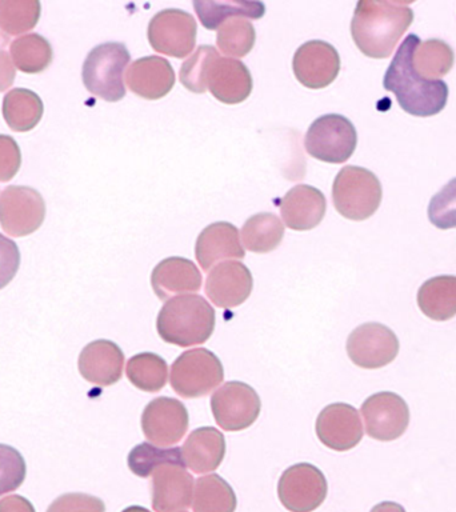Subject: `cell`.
Returning <instances> with one entry per match:
<instances>
[{"instance_id":"32","label":"cell","mask_w":456,"mask_h":512,"mask_svg":"<svg viewBox=\"0 0 456 512\" xmlns=\"http://www.w3.org/2000/svg\"><path fill=\"white\" fill-rule=\"evenodd\" d=\"M11 56L14 66L26 74H39L50 66L54 58L50 43L38 34L20 36L14 40Z\"/></svg>"},{"instance_id":"40","label":"cell","mask_w":456,"mask_h":512,"mask_svg":"<svg viewBox=\"0 0 456 512\" xmlns=\"http://www.w3.org/2000/svg\"><path fill=\"white\" fill-rule=\"evenodd\" d=\"M47 512H106V506L92 495L66 494L59 496Z\"/></svg>"},{"instance_id":"20","label":"cell","mask_w":456,"mask_h":512,"mask_svg":"<svg viewBox=\"0 0 456 512\" xmlns=\"http://www.w3.org/2000/svg\"><path fill=\"white\" fill-rule=\"evenodd\" d=\"M207 88L215 99L226 104H239L250 96L252 78L240 60L218 56L207 74Z\"/></svg>"},{"instance_id":"9","label":"cell","mask_w":456,"mask_h":512,"mask_svg":"<svg viewBox=\"0 0 456 512\" xmlns=\"http://www.w3.org/2000/svg\"><path fill=\"white\" fill-rule=\"evenodd\" d=\"M212 415L224 431H243L259 418L262 403L251 386L228 382L211 396Z\"/></svg>"},{"instance_id":"33","label":"cell","mask_w":456,"mask_h":512,"mask_svg":"<svg viewBox=\"0 0 456 512\" xmlns=\"http://www.w3.org/2000/svg\"><path fill=\"white\" fill-rule=\"evenodd\" d=\"M126 374L128 380L139 390L159 392L167 383V363L162 356L142 352L128 360Z\"/></svg>"},{"instance_id":"3","label":"cell","mask_w":456,"mask_h":512,"mask_svg":"<svg viewBox=\"0 0 456 512\" xmlns=\"http://www.w3.org/2000/svg\"><path fill=\"white\" fill-rule=\"evenodd\" d=\"M156 330L164 342L175 346L206 343L215 330L214 308L200 295L175 296L160 310Z\"/></svg>"},{"instance_id":"38","label":"cell","mask_w":456,"mask_h":512,"mask_svg":"<svg viewBox=\"0 0 456 512\" xmlns=\"http://www.w3.org/2000/svg\"><path fill=\"white\" fill-rule=\"evenodd\" d=\"M26 462L14 447L0 444V496L18 490L26 479Z\"/></svg>"},{"instance_id":"23","label":"cell","mask_w":456,"mask_h":512,"mask_svg":"<svg viewBox=\"0 0 456 512\" xmlns=\"http://www.w3.org/2000/svg\"><path fill=\"white\" fill-rule=\"evenodd\" d=\"M195 255L204 271L222 260L243 259L238 228L226 222L210 224L196 240Z\"/></svg>"},{"instance_id":"24","label":"cell","mask_w":456,"mask_h":512,"mask_svg":"<svg viewBox=\"0 0 456 512\" xmlns=\"http://www.w3.org/2000/svg\"><path fill=\"white\" fill-rule=\"evenodd\" d=\"M151 286L160 300L199 291L202 274L191 260L172 256L162 260L151 274Z\"/></svg>"},{"instance_id":"46","label":"cell","mask_w":456,"mask_h":512,"mask_svg":"<svg viewBox=\"0 0 456 512\" xmlns=\"http://www.w3.org/2000/svg\"><path fill=\"white\" fill-rule=\"evenodd\" d=\"M122 512H151L150 510H147V508L140 507V506H131L126 508V510H123Z\"/></svg>"},{"instance_id":"13","label":"cell","mask_w":456,"mask_h":512,"mask_svg":"<svg viewBox=\"0 0 456 512\" xmlns=\"http://www.w3.org/2000/svg\"><path fill=\"white\" fill-rule=\"evenodd\" d=\"M367 435L380 442H392L407 431L410 408L402 396L394 392H378L366 399L362 406Z\"/></svg>"},{"instance_id":"8","label":"cell","mask_w":456,"mask_h":512,"mask_svg":"<svg viewBox=\"0 0 456 512\" xmlns=\"http://www.w3.org/2000/svg\"><path fill=\"white\" fill-rule=\"evenodd\" d=\"M327 490L326 476L310 463L288 467L278 483L279 500L290 512H314L326 500Z\"/></svg>"},{"instance_id":"25","label":"cell","mask_w":456,"mask_h":512,"mask_svg":"<svg viewBox=\"0 0 456 512\" xmlns=\"http://www.w3.org/2000/svg\"><path fill=\"white\" fill-rule=\"evenodd\" d=\"M184 464L195 474H207L222 464L226 455V440L214 427L192 431L182 447Z\"/></svg>"},{"instance_id":"42","label":"cell","mask_w":456,"mask_h":512,"mask_svg":"<svg viewBox=\"0 0 456 512\" xmlns=\"http://www.w3.org/2000/svg\"><path fill=\"white\" fill-rule=\"evenodd\" d=\"M20 266L18 246L11 239L0 235V290L15 278Z\"/></svg>"},{"instance_id":"36","label":"cell","mask_w":456,"mask_h":512,"mask_svg":"<svg viewBox=\"0 0 456 512\" xmlns=\"http://www.w3.org/2000/svg\"><path fill=\"white\" fill-rule=\"evenodd\" d=\"M39 16L38 0H0V28L8 35L32 30Z\"/></svg>"},{"instance_id":"29","label":"cell","mask_w":456,"mask_h":512,"mask_svg":"<svg viewBox=\"0 0 456 512\" xmlns=\"http://www.w3.org/2000/svg\"><path fill=\"white\" fill-rule=\"evenodd\" d=\"M284 224L274 214H256L244 223L242 239L244 247L255 254H267L282 243Z\"/></svg>"},{"instance_id":"45","label":"cell","mask_w":456,"mask_h":512,"mask_svg":"<svg viewBox=\"0 0 456 512\" xmlns=\"http://www.w3.org/2000/svg\"><path fill=\"white\" fill-rule=\"evenodd\" d=\"M370 512H406L403 506L395 502H382L376 504Z\"/></svg>"},{"instance_id":"19","label":"cell","mask_w":456,"mask_h":512,"mask_svg":"<svg viewBox=\"0 0 456 512\" xmlns=\"http://www.w3.org/2000/svg\"><path fill=\"white\" fill-rule=\"evenodd\" d=\"M123 364L124 355L118 344L102 339L83 348L78 366L87 382L108 387L122 379Z\"/></svg>"},{"instance_id":"35","label":"cell","mask_w":456,"mask_h":512,"mask_svg":"<svg viewBox=\"0 0 456 512\" xmlns=\"http://www.w3.org/2000/svg\"><path fill=\"white\" fill-rule=\"evenodd\" d=\"M256 39L255 28L246 19L235 18L222 24L216 36L219 50L224 55L243 58L250 54Z\"/></svg>"},{"instance_id":"30","label":"cell","mask_w":456,"mask_h":512,"mask_svg":"<svg viewBox=\"0 0 456 512\" xmlns=\"http://www.w3.org/2000/svg\"><path fill=\"white\" fill-rule=\"evenodd\" d=\"M454 62V51L439 39L420 42L412 55V67L424 80H439L451 71Z\"/></svg>"},{"instance_id":"26","label":"cell","mask_w":456,"mask_h":512,"mask_svg":"<svg viewBox=\"0 0 456 512\" xmlns=\"http://www.w3.org/2000/svg\"><path fill=\"white\" fill-rule=\"evenodd\" d=\"M418 306L427 318L446 322L456 316V276H436L422 284Z\"/></svg>"},{"instance_id":"2","label":"cell","mask_w":456,"mask_h":512,"mask_svg":"<svg viewBox=\"0 0 456 512\" xmlns=\"http://www.w3.org/2000/svg\"><path fill=\"white\" fill-rule=\"evenodd\" d=\"M412 20L414 12L408 4L360 0L351 22L352 39L368 58L386 59Z\"/></svg>"},{"instance_id":"27","label":"cell","mask_w":456,"mask_h":512,"mask_svg":"<svg viewBox=\"0 0 456 512\" xmlns=\"http://www.w3.org/2000/svg\"><path fill=\"white\" fill-rule=\"evenodd\" d=\"M43 111L42 99L26 88H15L4 96L3 118L12 131H31L42 119Z\"/></svg>"},{"instance_id":"15","label":"cell","mask_w":456,"mask_h":512,"mask_svg":"<svg viewBox=\"0 0 456 512\" xmlns=\"http://www.w3.org/2000/svg\"><path fill=\"white\" fill-rule=\"evenodd\" d=\"M292 68L304 87L319 90L330 86L340 71V56L335 47L322 40L304 43L295 52Z\"/></svg>"},{"instance_id":"39","label":"cell","mask_w":456,"mask_h":512,"mask_svg":"<svg viewBox=\"0 0 456 512\" xmlns=\"http://www.w3.org/2000/svg\"><path fill=\"white\" fill-rule=\"evenodd\" d=\"M428 219L440 230L456 228V178L450 180L431 199L428 206Z\"/></svg>"},{"instance_id":"1","label":"cell","mask_w":456,"mask_h":512,"mask_svg":"<svg viewBox=\"0 0 456 512\" xmlns=\"http://www.w3.org/2000/svg\"><path fill=\"white\" fill-rule=\"evenodd\" d=\"M418 36L408 35L400 44L384 75L383 86L394 92L399 106L407 114L427 118L439 114L446 107L448 87L443 80H424L412 67V55L418 47Z\"/></svg>"},{"instance_id":"28","label":"cell","mask_w":456,"mask_h":512,"mask_svg":"<svg viewBox=\"0 0 456 512\" xmlns=\"http://www.w3.org/2000/svg\"><path fill=\"white\" fill-rule=\"evenodd\" d=\"M236 504L235 492L222 476L211 474L196 479L194 512H235Z\"/></svg>"},{"instance_id":"11","label":"cell","mask_w":456,"mask_h":512,"mask_svg":"<svg viewBox=\"0 0 456 512\" xmlns=\"http://www.w3.org/2000/svg\"><path fill=\"white\" fill-rule=\"evenodd\" d=\"M196 31L194 16L188 12L164 10L148 24V42L159 54L183 59L194 51Z\"/></svg>"},{"instance_id":"10","label":"cell","mask_w":456,"mask_h":512,"mask_svg":"<svg viewBox=\"0 0 456 512\" xmlns=\"http://www.w3.org/2000/svg\"><path fill=\"white\" fill-rule=\"evenodd\" d=\"M399 348L395 332L380 323L362 324L347 339L348 358L366 370H378L394 362Z\"/></svg>"},{"instance_id":"14","label":"cell","mask_w":456,"mask_h":512,"mask_svg":"<svg viewBox=\"0 0 456 512\" xmlns=\"http://www.w3.org/2000/svg\"><path fill=\"white\" fill-rule=\"evenodd\" d=\"M142 430L146 438L158 446L179 443L188 430V411L178 399L156 398L144 408Z\"/></svg>"},{"instance_id":"21","label":"cell","mask_w":456,"mask_h":512,"mask_svg":"<svg viewBox=\"0 0 456 512\" xmlns=\"http://www.w3.org/2000/svg\"><path fill=\"white\" fill-rule=\"evenodd\" d=\"M128 88L147 100L164 98L175 86V72L170 62L160 56L135 60L126 74Z\"/></svg>"},{"instance_id":"16","label":"cell","mask_w":456,"mask_h":512,"mask_svg":"<svg viewBox=\"0 0 456 512\" xmlns=\"http://www.w3.org/2000/svg\"><path fill=\"white\" fill-rule=\"evenodd\" d=\"M315 430L324 446L339 452L352 450L363 438L359 412L346 403H334L323 408L316 419Z\"/></svg>"},{"instance_id":"17","label":"cell","mask_w":456,"mask_h":512,"mask_svg":"<svg viewBox=\"0 0 456 512\" xmlns=\"http://www.w3.org/2000/svg\"><path fill=\"white\" fill-rule=\"evenodd\" d=\"M194 478L180 464H164L152 475V508L155 512H182L192 504Z\"/></svg>"},{"instance_id":"34","label":"cell","mask_w":456,"mask_h":512,"mask_svg":"<svg viewBox=\"0 0 456 512\" xmlns=\"http://www.w3.org/2000/svg\"><path fill=\"white\" fill-rule=\"evenodd\" d=\"M127 463L132 474L139 478H148L154 474L156 468L164 466V464L186 466L180 448H159L150 443L138 444L132 448L128 454Z\"/></svg>"},{"instance_id":"22","label":"cell","mask_w":456,"mask_h":512,"mask_svg":"<svg viewBox=\"0 0 456 512\" xmlns=\"http://www.w3.org/2000/svg\"><path fill=\"white\" fill-rule=\"evenodd\" d=\"M326 208V198L318 188L300 184L284 196L280 203V214L291 230L308 231L322 222Z\"/></svg>"},{"instance_id":"6","label":"cell","mask_w":456,"mask_h":512,"mask_svg":"<svg viewBox=\"0 0 456 512\" xmlns=\"http://www.w3.org/2000/svg\"><path fill=\"white\" fill-rule=\"evenodd\" d=\"M223 379L222 362L214 352L206 348L183 352L172 363L171 387L182 398H202L222 384Z\"/></svg>"},{"instance_id":"47","label":"cell","mask_w":456,"mask_h":512,"mask_svg":"<svg viewBox=\"0 0 456 512\" xmlns=\"http://www.w3.org/2000/svg\"><path fill=\"white\" fill-rule=\"evenodd\" d=\"M182 512H187V511H182Z\"/></svg>"},{"instance_id":"37","label":"cell","mask_w":456,"mask_h":512,"mask_svg":"<svg viewBox=\"0 0 456 512\" xmlns=\"http://www.w3.org/2000/svg\"><path fill=\"white\" fill-rule=\"evenodd\" d=\"M219 55L215 47L200 46L180 68V82L183 86L195 94H203L207 90L208 70Z\"/></svg>"},{"instance_id":"41","label":"cell","mask_w":456,"mask_h":512,"mask_svg":"<svg viewBox=\"0 0 456 512\" xmlns=\"http://www.w3.org/2000/svg\"><path fill=\"white\" fill-rule=\"evenodd\" d=\"M22 155L15 139L8 135H0V182H8L18 174Z\"/></svg>"},{"instance_id":"44","label":"cell","mask_w":456,"mask_h":512,"mask_svg":"<svg viewBox=\"0 0 456 512\" xmlns=\"http://www.w3.org/2000/svg\"><path fill=\"white\" fill-rule=\"evenodd\" d=\"M0 512H35V508L23 496L10 495L0 500Z\"/></svg>"},{"instance_id":"12","label":"cell","mask_w":456,"mask_h":512,"mask_svg":"<svg viewBox=\"0 0 456 512\" xmlns=\"http://www.w3.org/2000/svg\"><path fill=\"white\" fill-rule=\"evenodd\" d=\"M46 216V204L34 188L10 186L0 195V224L10 236L31 235Z\"/></svg>"},{"instance_id":"31","label":"cell","mask_w":456,"mask_h":512,"mask_svg":"<svg viewBox=\"0 0 456 512\" xmlns=\"http://www.w3.org/2000/svg\"><path fill=\"white\" fill-rule=\"evenodd\" d=\"M194 8L203 27L218 30L227 20L235 18L260 19L266 7L259 2H200L195 0Z\"/></svg>"},{"instance_id":"18","label":"cell","mask_w":456,"mask_h":512,"mask_svg":"<svg viewBox=\"0 0 456 512\" xmlns=\"http://www.w3.org/2000/svg\"><path fill=\"white\" fill-rule=\"evenodd\" d=\"M252 284L251 272L243 263L227 260L212 268L204 290L215 306L234 308L246 302L251 295Z\"/></svg>"},{"instance_id":"4","label":"cell","mask_w":456,"mask_h":512,"mask_svg":"<svg viewBox=\"0 0 456 512\" xmlns=\"http://www.w3.org/2000/svg\"><path fill=\"white\" fill-rule=\"evenodd\" d=\"M130 59V52L123 43L100 44L84 60V86L106 102H119L126 96L123 76Z\"/></svg>"},{"instance_id":"5","label":"cell","mask_w":456,"mask_h":512,"mask_svg":"<svg viewBox=\"0 0 456 512\" xmlns=\"http://www.w3.org/2000/svg\"><path fill=\"white\" fill-rule=\"evenodd\" d=\"M382 186L375 174L366 168L347 166L340 170L332 186L336 211L350 220H366L382 203Z\"/></svg>"},{"instance_id":"43","label":"cell","mask_w":456,"mask_h":512,"mask_svg":"<svg viewBox=\"0 0 456 512\" xmlns=\"http://www.w3.org/2000/svg\"><path fill=\"white\" fill-rule=\"evenodd\" d=\"M15 80V66L10 55L0 50V92L6 91Z\"/></svg>"},{"instance_id":"7","label":"cell","mask_w":456,"mask_h":512,"mask_svg":"<svg viewBox=\"0 0 456 512\" xmlns=\"http://www.w3.org/2000/svg\"><path fill=\"white\" fill-rule=\"evenodd\" d=\"M358 134L342 115H324L308 128L304 146L312 158L326 163H344L354 154Z\"/></svg>"}]
</instances>
